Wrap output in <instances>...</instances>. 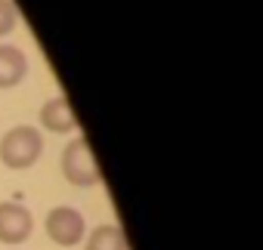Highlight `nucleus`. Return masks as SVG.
<instances>
[{
    "label": "nucleus",
    "mask_w": 263,
    "mask_h": 250,
    "mask_svg": "<svg viewBox=\"0 0 263 250\" xmlns=\"http://www.w3.org/2000/svg\"><path fill=\"white\" fill-rule=\"evenodd\" d=\"M41 155H44V136L37 133V127H28V123L7 130L0 139V161L10 170H28L31 164H37Z\"/></svg>",
    "instance_id": "obj_1"
},
{
    "label": "nucleus",
    "mask_w": 263,
    "mask_h": 250,
    "mask_svg": "<svg viewBox=\"0 0 263 250\" xmlns=\"http://www.w3.org/2000/svg\"><path fill=\"white\" fill-rule=\"evenodd\" d=\"M62 173L71 185H81V189H90V185H99L102 173H99V164L93 158V149L84 136L71 139L62 152Z\"/></svg>",
    "instance_id": "obj_2"
},
{
    "label": "nucleus",
    "mask_w": 263,
    "mask_h": 250,
    "mask_svg": "<svg viewBox=\"0 0 263 250\" xmlns=\"http://www.w3.org/2000/svg\"><path fill=\"white\" fill-rule=\"evenodd\" d=\"M44 228H47L50 241H56L59 247H74L87 235V222H84L81 210H74V207H53L47 213Z\"/></svg>",
    "instance_id": "obj_3"
},
{
    "label": "nucleus",
    "mask_w": 263,
    "mask_h": 250,
    "mask_svg": "<svg viewBox=\"0 0 263 250\" xmlns=\"http://www.w3.org/2000/svg\"><path fill=\"white\" fill-rule=\"evenodd\" d=\"M34 232V219L28 213V207L16 204V201H0V244H22L28 241Z\"/></svg>",
    "instance_id": "obj_4"
},
{
    "label": "nucleus",
    "mask_w": 263,
    "mask_h": 250,
    "mask_svg": "<svg viewBox=\"0 0 263 250\" xmlns=\"http://www.w3.org/2000/svg\"><path fill=\"white\" fill-rule=\"evenodd\" d=\"M41 127L50 133H74L78 130V117L74 108L65 96H53L50 102H44L41 108Z\"/></svg>",
    "instance_id": "obj_5"
},
{
    "label": "nucleus",
    "mask_w": 263,
    "mask_h": 250,
    "mask_svg": "<svg viewBox=\"0 0 263 250\" xmlns=\"http://www.w3.org/2000/svg\"><path fill=\"white\" fill-rule=\"evenodd\" d=\"M28 74V59L19 47L0 44V90H10L16 84H22V77Z\"/></svg>",
    "instance_id": "obj_6"
},
{
    "label": "nucleus",
    "mask_w": 263,
    "mask_h": 250,
    "mask_svg": "<svg viewBox=\"0 0 263 250\" xmlns=\"http://www.w3.org/2000/svg\"><path fill=\"white\" fill-rule=\"evenodd\" d=\"M87 250H127V238L118 225H96L87 235Z\"/></svg>",
    "instance_id": "obj_7"
},
{
    "label": "nucleus",
    "mask_w": 263,
    "mask_h": 250,
    "mask_svg": "<svg viewBox=\"0 0 263 250\" xmlns=\"http://www.w3.org/2000/svg\"><path fill=\"white\" fill-rule=\"evenodd\" d=\"M16 22H19L16 7L10 4V0H0V37H7V34L16 28Z\"/></svg>",
    "instance_id": "obj_8"
}]
</instances>
